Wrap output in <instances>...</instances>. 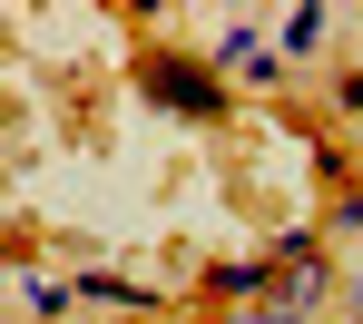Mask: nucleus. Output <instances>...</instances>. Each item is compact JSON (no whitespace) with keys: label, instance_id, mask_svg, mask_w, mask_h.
Returning a JSON list of instances; mask_svg holds the SVG:
<instances>
[{"label":"nucleus","instance_id":"obj_4","mask_svg":"<svg viewBox=\"0 0 363 324\" xmlns=\"http://www.w3.org/2000/svg\"><path fill=\"white\" fill-rule=\"evenodd\" d=\"M206 60H216V69H255V79H265V89H275V79H285V50H265V40H255V20H226V30H216V50H206Z\"/></svg>","mask_w":363,"mask_h":324},{"label":"nucleus","instance_id":"obj_9","mask_svg":"<svg viewBox=\"0 0 363 324\" xmlns=\"http://www.w3.org/2000/svg\"><path fill=\"white\" fill-rule=\"evenodd\" d=\"M196 324H304V315H295V305H245V315H216V305H206Z\"/></svg>","mask_w":363,"mask_h":324},{"label":"nucleus","instance_id":"obj_7","mask_svg":"<svg viewBox=\"0 0 363 324\" xmlns=\"http://www.w3.org/2000/svg\"><path fill=\"white\" fill-rule=\"evenodd\" d=\"M10 285H20V305H30V315H60V305H69V285H50V275H30V265H20Z\"/></svg>","mask_w":363,"mask_h":324},{"label":"nucleus","instance_id":"obj_5","mask_svg":"<svg viewBox=\"0 0 363 324\" xmlns=\"http://www.w3.org/2000/svg\"><path fill=\"white\" fill-rule=\"evenodd\" d=\"M275 30H285V40H275V50H285V60H314V50H324V40H334V10H324V0H295V10H285V20H275Z\"/></svg>","mask_w":363,"mask_h":324},{"label":"nucleus","instance_id":"obj_10","mask_svg":"<svg viewBox=\"0 0 363 324\" xmlns=\"http://www.w3.org/2000/svg\"><path fill=\"white\" fill-rule=\"evenodd\" d=\"M334 108H363V69H344V79H334Z\"/></svg>","mask_w":363,"mask_h":324},{"label":"nucleus","instance_id":"obj_8","mask_svg":"<svg viewBox=\"0 0 363 324\" xmlns=\"http://www.w3.org/2000/svg\"><path fill=\"white\" fill-rule=\"evenodd\" d=\"M324 236H363V187H334V206H324Z\"/></svg>","mask_w":363,"mask_h":324},{"label":"nucleus","instance_id":"obj_3","mask_svg":"<svg viewBox=\"0 0 363 324\" xmlns=\"http://www.w3.org/2000/svg\"><path fill=\"white\" fill-rule=\"evenodd\" d=\"M206 295H216V315L275 305V256H226V265H206Z\"/></svg>","mask_w":363,"mask_h":324},{"label":"nucleus","instance_id":"obj_11","mask_svg":"<svg viewBox=\"0 0 363 324\" xmlns=\"http://www.w3.org/2000/svg\"><path fill=\"white\" fill-rule=\"evenodd\" d=\"M344 324H363V315H344Z\"/></svg>","mask_w":363,"mask_h":324},{"label":"nucleus","instance_id":"obj_2","mask_svg":"<svg viewBox=\"0 0 363 324\" xmlns=\"http://www.w3.org/2000/svg\"><path fill=\"white\" fill-rule=\"evenodd\" d=\"M265 256H275V305H295V315H314V305L344 285V265L324 256V226H285Z\"/></svg>","mask_w":363,"mask_h":324},{"label":"nucleus","instance_id":"obj_6","mask_svg":"<svg viewBox=\"0 0 363 324\" xmlns=\"http://www.w3.org/2000/svg\"><path fill=\"white\" fill-rule=\"evenodd\" d=\"M79 305H118V315H138L147 285H128V275H108V265H89V275H79Z\"/></svg>","mask_w":363,"mask_h":324},{"label":"nucleus","instance_id":"obj_1","mask_svg":"<svg viewBox=\"0 0 363 324\" xmlns=\"http://www.w3.org/2000/svg\"><path fill=\"white\" fill-rule=\"evenodd\" d=\"M138 99H157V108L186 118V128H216V118H226L216 60H177V50H147V60H138Z\"/></svg>","mask_w":363,"mask_h":324}]
</instances>
